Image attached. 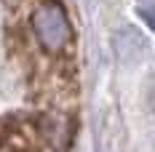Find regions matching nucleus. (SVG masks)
I'll return each mask as SVG.
<instances>
[{
    "mask_svg": "<svg viewBox=\"0 0 155 152\" xmlns=\"http://www.w3.org/2000/svg\"><path fill=\"white\" fill-rule=\"evenodd\" d=\"M30 24H32L35 37H38V46L46 53H62L72 46L75 32H72V21H70L62 3H56V0L40 3L32 11Z\"/></svg>",
    "mask_w": 155,
    "mask_h": 152,
    "instance_id": "f257e3e1",
    "label": "nucleus"
},
{
    "mask_svg": "<svg viewBox=\"0 0 155 152\" xmlns=\"http://www.w3.org/2000/svg\"><path fill=\"white\" fill-rule=\"evenodd\" d=\"M150 109H153V115H155V86H153V91H150Z\"/></svg>",
    "mask_w": 155,
    "mask_h": 152,
    "instance_id": "7ed1b4c3",
    "label": "nucleus"
},
{
    "mask_svg": "<svg viewBox=\"0 0 155 152\" xmlns=\"http://www.w3.org/2000/svg\"><path fill=\"white\" fill-rule=\"evenodd\" d=\"M112 43H115V53H118V59L126 61V64L139 61L142 56H144V51H147V40H144L142 32L134 30V27H120V30L115 32Z\"/></svg>",
    "mask_w": 155,
    "mask_h": 152,
    "instance_id": "f03ea898",
    "label": "nucleus"
}]
</instances>
